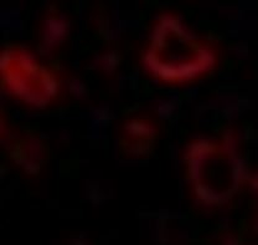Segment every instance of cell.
Listing matches in <instances>:
<instances>
[{
    "label": "cell",
    "instance_id": "2",
    "mask_svg": "<svg viewBox=\"0 0 258 245\" xmlns=\"http://www.w3.org/2000/svg\"><path fill=\"white\" fill-rule=\"evenodd\" d=\"M155 63L168 79H191L211 67L214 55L180 21L171 19L161 26Z\"/></svg>",
    "mask_w": 258,
    "mask_h": 245
},
{
    "label": "cell",
    "instance_id": "1",
    "mask_svg": "<svg viewBox=\"0 0 258 245\" xmlns=\"http://www.w3.org/2000/svg\"><path fill=\"white\" fill-rule=\"evenodd\" d=\"M189 172L198 195L210 203L227 201L241 183V167L236 156L209 142L191 148Z\"/></svg>",
    "mask_w": 258,
    "mask_h": 245
}]
</instances>
